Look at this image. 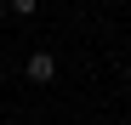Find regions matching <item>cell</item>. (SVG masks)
Masks as SVG:
<instances>
[{
	"mask_svg": "<svg viewBox=\"0 0 131 125\" xmlns=\"http://www.w3.org/2000/svg\"><path fill=\"white\" fill-rule=\"evenodd\" d=\"M23 80H29V85H51V80H57V57L51 51H34L23 62Z\"/></svg>",
	"mask_w": 131,
	"mask_h": 125,
	"instance_id": "obj_1",
	"label": "cell"
},
{
	"mask_svg": "<svg viewBox=\"0 0 131 125\" xmlns=\"http://www.w3.org/2000/svg\"><path fill=\"white\" fill-rule=\"evenodd\" d=\"M6 6H12L17 17H34V11H40V0H6Z\"/></svg>",
	"mask_w": 131,
	"mask_h": 125,
	"instance_id": "obj_2",
	"label": "cell"
},
{
	"mask_svg": "<svg viewBox=\"0 0 131 125\" xmlns=\"http://www.w3.org/2000/svg\"><path fill=\"white\" fill-rule=\"evenodd\" d=\"M0 17H6V0H0Z\"/></svg>",
	"mask_w": 131,
	"mask_h": 125,
	"instance_id": "obj_3",
	"label": "cell"
},
{
	"mask_svg": "<svg viewBox=\"0 0 131 125\" xmlns=\"http://www.w3.org/2000/svg\"><path fill=\"white\" fill-rule=\"evenodd\" d=\"M23 125H29V119H23Z\"/></svg>",
	"mask_w": 131,
	"mask_h": 125,
	"instance_id": "obj_4",
	"label": "cell"
}]
</instances>
